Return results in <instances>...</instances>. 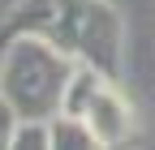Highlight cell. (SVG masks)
I'll return each mask as SVG.
<instances>
[{
	"label": "cell",
	"mask_w": 155,
	"mask_h": 150,
	"mask_svg": "<svg viewBox=\"0 0 155 150\" xmlns=\"http://www.w3.org/2000/svg\"><path fill=\"white\" fill-rule=\"evenodd\" d=\"M78 60L39 34H17L0 56V103L13 107L22 124H52L65 116V90Z\"/></svg>",
	"instance_id": "cell-1"
},
{
	"label": "cell",
	"mask_w": 155,
	"mask_h": 150,
	"mask_svg": "<svg viewBox=\"0 0 155 150\" xmlns=\"http://www.w3.org/2000/svg\"><path fill=\"white\" fill-rule=\"evenodd\" d=\"M30 30L56 43L78 64L99 69L108 82L121 73V17L104 0H30Z\"/></svg>",
	"instance_id": "cell-2"
},
{
	"label": "cell",
	"mask_w": 155,
	"mask_h": 150,
	"mask_svg": "<svg viewBox=\"0 0 155 150\" xmlns=\"http://www.w3.org/2000/svg\"><path fill=\"white\" fill-rule=\"evenodd\" d=\"M86 124L95 129V137L112 150V146L129 142V133H134V107L125 103V95L116 86H104V95L95 99L91 111H86Z\"/></svg>",
	"instance_id": "cell-3"
},
{
	"label": "cell",
	"mask_w": 155,
	"mask_h": 150,
	"mask_svg": "<svg viewBox=\"0 0 155 150\" xmlns=\"http://www.w3.org/2000/svg\"><path fill=\"white\" fill-rule=\"evenodd\" d=\"M104 86H112L99 69H91V64H78V73H73V82H69V90H65V116H78V120H86V111H91V103L104 95Z\"/></svg>",
	"instance_id": "cell-4"
},
{
	"label": "cell",
	"mask_w": 155,
	"mask_h": 150,
	"mask_svg": "<svg viewBox=\"0 0 155 150\" xmlns=\"http://www.w3.org/2000/svg\"><path fill=\"white\" fill-rule=\"evenodd\" d=\"M48 133H52V150H108L95 137V129L78 116H56L48 124Z\"/></svg>",
	"instance_id": "cell-5"
},
{
	"label": "cell",
	"mask_w": 155,
	"mask_h": 150,
	"mask_svg": "<svg viewBox=\"0 0 155 150\" xmlns=\"http://www.w3.org/2000/svg\"><path fill=\"white\" fill-rule=\"evenodd\" d=\"M9 150H52V133L48 124H17L13 133V146Z\"/></svg>",
	"instance_id": "cell-6"
},
{
	"label": "cell",
	"mask_w": 155,
	"mask_h": 150,
	"mask_svg": "<svg viewBox=\"0 0 155 150\" xmlns=\"http://www.w3.org/2000/svg\"><path fill=\"white\" fill-rule=\"evenodd\" d=\"M17 124H22V120L13 116V107H9V103H0V150H9V146H13Z\"/></svg>",
	"instance_id": "cell-7"
}]
</instances>
